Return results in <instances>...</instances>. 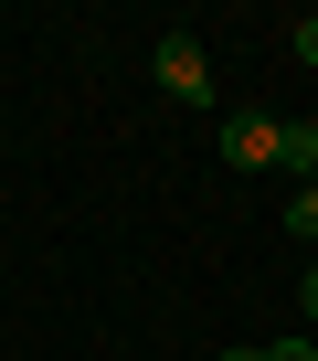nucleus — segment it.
<instances>
[{
    "label": "nucleus",
    "mask_w": 318,
    "mask_h": 361,
    "mask_svg": "<svg viewBox=\"0 0 318 361\" xmlns=\"http://www.w3.org/2000/svg\"><path fill=\"white\" fill-rule=\"evenodd\" d=\"M159 96H181V106H212V54H202L191 32H170V43H159Z\"/></svg>",
    "instance_id": "1"
},
{
    "label": "nucleus",
    "mask_w": 318,
    "mask_h": 361,
    "mask_svg": "<svg viewBox=\"0 0 318 361\" xmlns=\"http://www.w3.org/2000/svg\"><path fill=\"white\" fill-rule=\"evenodd\" d=\"M276 138H286L276 117H223V159L234 170H276Z\"/></svg>",
    "instance_id": "2"
},
{
    "label": "nucleus",
    "mask_w": 318,
    "mask_h": 361,
    "mask_svg": "<svg viewBox=\"0 0 318 361\" xmlns=\"http://www.w3.org/2000/svg\"><path fill=\"white\" fill-rule=\"evenodd\" d=\"M276 170H297V192H307V180H318V128H307V117H297V128L276 138Z\"/></svg>",
    "instance_id": "3"
},
{
    "label": "nucleus",
    "mask_w": 318,
    "mask_h": 361,
    "mask_svg": "<svg viewBox=\"0 0 318 361\" xmlns=\"http://www.w3.org/2000/svg\"><path fill=\"white\" fill-rule=\"evenodd\" d=\"M223 361H318V340H265V350H223Z\"/></svg>",
    "instance_id": "4"
},
{
    "label": "nucleus",
    "mask_w": 318,
    "mask_h": 361,
    "mask_svg": "<svg viewBox=\"0 0 318 361\" xmlns=\"http://www.w3.org/2000/svg\"><path fill=\"white\" fill-rule=\"evenodd\" d=\"M286 224H297V234H318V180H307V192L286 202Z\"/></svg>",
    "instance_id": "5"
},
{
    "label": "nucleus",
    "mask_w": 318,
    "mask_h": 361,
    "mask_svg": "<svg viewBox=\"0 0 318 361\" xmlns=\"http://www.w3.org/2000/svg\"><path fill=\"white\" fill-rule=\"evenodd\" d=\"M297 64H307V75H318V11H307V22H297Z\"/></svg>",
    "instance_id": "6"
}]
</instances>
